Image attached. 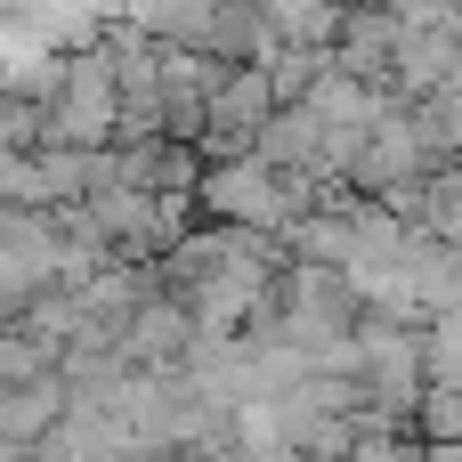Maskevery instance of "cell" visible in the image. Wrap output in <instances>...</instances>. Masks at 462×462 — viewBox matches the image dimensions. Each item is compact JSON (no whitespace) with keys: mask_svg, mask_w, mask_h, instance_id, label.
<instances>
[{"mask_svg":"<svg viewBox=\"0 0 462 462\" xmlns=\"http://www.w3.org/2000/svg\"><path fill=\"white\" fill-rule=\"evenodd\" d=\"M97 187V154L89 146H8L0 154V203H32V211H57V203H81Z\"/></svg>","mask_w":462,"mask_h":462,"instance_id":"3957f363","label":"cell"},{"mask_svg":"<svg viewBox=\"0 0 462 462\" xmlns=\"http://www.w3.org/2000/svg\"><path fill=\"white\" fill-rule=\"evenodd\" d=\"M422 439H462V382L422 390Z\"/></svg>","mask_w":462,"mask_h":462,"instance_id":"4fadbf2b","label":"cell"},{"mask_svg":"<svg viewBox=\"0 0 462 462\" xmlns=\"http://www.w3.org/2000/svg\"><path fill=\"white\" fill-rule=\"evenodd\" d=\"M73 406V382L65 374H41V382H0V447H41Z\"/></svg>","mask_w":462,"mask_h":462,"instance_id":"ba28073f","label":"cell"},{"mask_svg":"<svg viewBox=\"0 0 462 462\" xmlns=\"http://www.w3.org/2000/svg\"><path fill=\"white\" fill-rule=\"evenodd\" d=\"M260 8H268V24H276L284 41H300V49H333L341 24H349L341 0H260Z\"/></svg>","mask_w":462,"mask_h":462,"instance_id":"30bf717a","label":"cell"},{"mask_svg":"<svg viewBox=\"0 0 462 462\" xmlns=\"http://www.w3.org/2000/svg\"><path fill=\"white\" fill-rule=\"evenodd\" d=\"M398 49H406V16L390 0H365V8H349V24L333 41V65L374 81V89H398Z\"/></svg>","mask_w":462,"mask_h":462,"instance_id":"52a82bcc","label":"cell"},{"mask_svg":"<svg viewBox=\"0 0 462 462\" xmlns=\"http://www.w3.org/2000/svg\"><path fill=\"white\" fill-rule=\"evenodd\" d=\"M57 374V341H41L32 325H0V382H41Z\"/></svg>","mask_w":462,"mask_h":462,"instance_id":"7c38bea8","label":"cell"},{"mask_svg":"<svg viewBox=\"0 0 462 462\" xmlns=\"http://www.w3.org/2000/svg\"><path fill=\"white\" fill-rule=\"evenodd\" d=\"M422 455V439H357L349 447V462H414Z\"/></svg>","mask_w":462,"mask_h":462,"instance_id":"5bb4252c","label":"cell"},{"mask_svg":"<svg viewBox=\"0 0 462 462\" xmlns=\"http://www.w3.org/2000/svg\"><path fill=\"white\" fill-rule=\"evenodd\" d=\"M195 349H203V317H195V300L171 292V284H162V292L122 325V357H130L138 374H179Z\"/></svg>","mask_w":462,"mask_h":462,"instance_id":"8992f818","label":"cell"},{"mask_svg":"<svg viewBox=\"0 0 462 462\" xmlns=\"http://www.w3.org/2000/svg\"><path fill=\"white\" fill-rule=\"evenodd\" d=\"M57 284V219L32 203H0V325L24 317Z\"/></svg>","mask_w":462,"mask_h":462,"instance_id":"6da1fadb","label":"cell"},{"mask_svg":"<svg viewBox=\"0 0 462 462\" xmlns=\"http://www.w3.org/2000/svg\"><path fill=\"white\" fill-rule=\"evenodd\" d=\"M462 73V41L447 24H406V49H398V97H430Z\"/></svg>","mask_w":462,"mask_h":462,"instance_id":"9c48e42d","label":"cell"},{"mask_svg":"<svg viewBox=\"0 0 462 462\" xmlns=\"http://www.w3.org/2000/svg\"><path fill=\"white\" fill-rule=\"evenodd\" d=\"M430 138H422V122H414V97H398L374 130H365V146H357V162H349V187L357 195H374V203H390L406 179H430Z\"/></svg>","mask_w":462,"mask_h":462,"instance_id":"7a4b0ae2","label":"cell"},{"mask_svg":"<svg viewBox=\"0 0 462 462\" xmlns=\"http://www.w3.org/2000/svg\"><path fill=\"white\" fill-rule=\"evenodd\" d=\"M414 122H422V138H430L439 162H462V81L430 89V97H414Z\"/></svg>","mask_w":462,"mask_h":462,"instance_id":"8fae6325","label":"cell"},{"mask_svg":"<svg viewBox=\"0 0 462 462\" xmlns=\"http://www.w3.org/2000/svg\"><path fill=\"white\" fill-rule=\"evenodd\" d=\"M227 81H236V65H227L219 49H171V41H162V130L203 146L211 97H219Z\"/></svg>","mask_w":462,"mask_h":462,"instance_id":"277c9868","label":"cell"},{"mask_svg":"<svg viewBox=\"0 0 462 462\" xmlns=\"http://www.w3.org/2000/svg\"><path fill=\"white\" fill-rule=\"evenodd\" d=\"M414 462H430V447H422V455H414Z\"/></svg>","mask_w":462,"mask_h":462,"instance_id":"9a60e30c","label":"cell"},{"mask_svg":"<svg viewBox=\"0 0 462 462\" xmlns=\"http://www.w3.org/2000/svg\"><path fill=\"white\" fill-rule=\"evenodd\" d=\"M284 114V89H276V73L268 65H236V81L211 97V130H203V154L211 162H227V154H252L260 146V130Z\"/></svg>","mask_w":462,"mask_h":462,"instance_id":"5b68a950","label":"cell"}]
</instances>
